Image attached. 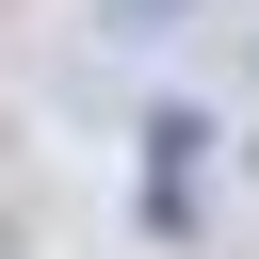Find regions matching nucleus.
I'll use <instances>...</instances> for the list:
<instances>
[{
	"mask_svg": "<svg viewBox=\"0 0 259 259\" xmlns=\"http://www.w3.org/2000/svg\"><path fill=\"white\" fill-rule=\"evenodd\" d=\"M162 16H178V0H162Z\"/></svg>",
	"mask_w": 259,
	"mask_h": 259,
	"instance_id": "nucleus-1",
	"label": "nucleus"
}]
</instances>
